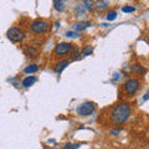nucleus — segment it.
<instances>
[{"label": "nucleus", "instance_id": "17", "mask_svg": "<svg viewBox=\"0 0 149 149\" xmlns=\"http://www.w3.org/2000/svg\"><path fill=\"white\" fill-rule=\"evenodd\" d=\"M116 17H117V11H109L108 14H107V20L108 21L116 20Z\"/></svg>", "mask_w": 149, "mask_h": 149}, {"label": "nucleus", "instance_id": "19", "mask_svg": "<svg viewBox=\"0 0 149 149\" xmlns=\"http://www.w3.org/2000/svg\"><path fill=\"white\" fill-rule=\"evenodd\" d=\"M134 70H136L137 72H142V73H146V71H147V70L144 67H142L141 65H134Z\"/></svg>", "mask_w": 149, "mask_h": 149}, {"label": "nucleus", "instance_id": "8", "mask_svg": "<svg viewBox=\"0 0 149 149\" xmlns=\"http://www.w3.org/2000/svg\"><path fill=\"white\" fill-rule=\"evenodd\" d=\"M90 26H91L90 21H80V22H77V24H74V31L81 32L82 30H85V29H87V27H90Z\"/></svg>", "mask_w": 149, "mask_h": 149}, {"label": "nucleus", "instance_id": "18", "mask_svg": "<svg viewBox=\"0 0 149 149\" xmlns=\"http://www.w3.org/2000/svg\"><path fill=\"white\" fill-rule=\"evenodd\" d=\"M122 11L123 13H133V11H136V8L130 6V5H125V6L122 8Z\"/></svg>", "mask_w": 149, "mask_h": 149}, {"label": "nucleus", "instance_id": "11", "mask_svg": "<svg viewBox=\"0 0 149 149\" xmlns=\"http://www.w3.org/2000/svg\"><path fill=\"white\" fill-rule=\"evenodd\" d=\"M24 52H25L26 56H29V57H35V56L39 54V51H37L35 47H32V46H31V47H26Z\"/></svg>", "mask_w": 149, "mask_h": 149}, {"label": "nucleus", "instance_id": "15", "mask_svg": "<svg viewBox=\"0 0 149 149\" xmlns=\"http://www.w3.org/2000/svg\"><path fill=\"white\" fill-rule=\"evenodd\" d=\"M82 143H66L63 149H78L81 147Z\"/></svg>", "mask_w": 149, "mask_h": 149}, {"label": "nucleus", "instance_id": "13", "mask_svg": "<svg viewBox=\"0 0 149 149\" xmlns=\"http://www.w3.org/2000/svg\"><path fill=\"white\" fill-rule=\"evenodd\" d=\"M52 4H54V8H55L57 11H62L63 9H65V3H63V1H60V0H55Z\"/></svg>", "mask_w": 149, "mask_h": 149}, {"label": "nucleus", "instance_id": "20", "mask_svg": "<svg viewBox=\"0 0 149 149\" xmlns=\"http://www.w3.org/2000/svg\"><path fill=\"white\" fill-rule=\"evenodd\" d=\"M78 35H80V32H77V31H67L66 32L67 37H77Z\"/></svg>", "mask_w": 149, "mask_h": 149}, {"label": "nucleus", "instance_id": "7", "mask_svg": "<svg viewBox=\"0 0 149 149\" xmlns=\"http://www.w3.org/2000/svg\"><path fill=\"white\" fill-rule=\"evenodd\" d=\"M68 65H70V61H68V60H62V61H60V62H57V63L55 65L54 71H55L56 73H61L63 70L68 66Z\"/></svg>", "mask_w": 149, "mask_h": 149}, {"label": "nucleus", "instance_id": "14", "mask_svg": "<svg viewBox=\"0 0 149 149\" xmlns=\"http://www.w3.org/2000/svg\"><path fill=\"white\" fill-rule=\"evenodd\" d=\"M92 52H93V47H92V46H85V47L82 49V51H81V55H82V57H85V56L91 55Z\"/></svg>", "mask_w": 149, "mask_h": 149}, {"label": "nucleus", "instance_id": "2", "mask_svg": "<svg viewBox=\"0 0 149 149\" xmlns=\"http://www.w3.org/2000/svg\"><path fill=\"white\" fill-rule=\"evenodd\" d=\"M95 111H96V104L93 103V102H83V103H81L76 109L77 114L82 116V117L92 114Z\"/></svg>", "mask_w": 149, "mask_h": 149}, {"label": "nucleus", "instance_id": "12", "mask_svg": "<svg viewBox=\"0 0 149 149\" xmlns=\"http://www.w3.org/2000/svg\"><path fill=\"white\" fill-rule=\"evenodd\" d=\"M37 70H39V67H37V65H29L25 70H24V72L26 74H32V73H35L37 72Z\"/></svg>", "mask_w": 149, "mask_h": 149}, {"label": "nucleus", "instance_id": "6", "mask_svg": "<svg viewBox=\"0 0 149 149\" xmlns=\"http://www.w3.org/2000/svg\"><path fill=\"white\" fill-rule=\"evenodd\" d=\"M71 50H72V44H70V42H60V44H57V45L55 46L54 52L56 55L63 56V55L68 54Z\"/></svg>", "mask_w": 149, "mask_h": 149}, {"label": "nucleus", "instance_id": "4", "mask_svg": "<svg viewBox=\"0 0 149 149\" xmlns=\"http://www.w3.org/2000/svg\"><path fill=\"white\" fill-rule=\"evenodd\" d=\"M138 90H139V80H137V78H129L124 83V92L128 96H133Z\"/></svg>", "mask_w": 149, "mask_h": 149}, {"label": "nucleus", "instance_id": "5", "mask_svg": "<svg viewBox=\"0 0 149 149\" xmlns=\"http://www.w3.org/2000/svg\"><path fill=\"white\" fill-rule=\"evenodd\" d=\"M31 30L35 34H45L49 30V24L44 20H36L31 24Z\"/></svg>", "mask_w": 149, "mask_h": 149}, {"label": "nucleus", "instance_id": "10", "mask_svg": "<svg viewBox=\"0 0 149 149\" xmlns=\"http://www.w3.org/2000/svg\"><path fill=\"white\" fill-rule=\"evenodd\" d=\"M96 4V9H97V10H98V11H103L104 10V9H107V8H108V1H104V0H102V1H97V3H95Z\"/></svg>", "mask_w": 149, "mask_h": 149}, {"label": "nucleus", "instance_id": "16", "mask_svg": "<svg viewBox=\"0 0 149 149\" xmlns=\"http://www.w3.org/2000/svg\"><path fill=\"white\" fill-rule=\"evenodd\" d=\"M78 58H80V50L74 49L71 56H70V61H74V60H78Z\"/></svg>", "mask_w": 149, "mask_h": 149}, {"label": "nucleus", "instance_id": "1", "mask_svg": "<svg viewBox=\"0 0 149 149\" xmlns=\"http://www.w3.org/2000/svg\"><path fill=\"white\" fill-rule=\"evenodd\" d=\"M130 111H132V108H130L129 103H127V102H119L118 104L114 106V108L111 112V120L116 125L123 124L124 122L128 120L130 116Z\"/></svg>", "mask_w": 149, "mask_h": 149}, {"label": "nucleus", "instance_id": "21", "mask_svg": "<svg viewBox=\"0 0 149 149\" xmlns=\"http://www.w3.org/2000/svg\"><path fill=\"white\" fill-rule=\"evenodd\" d=\"M148 95H149V92H147L146 95H144V97H143V100H144V101H147V100H148Z\"/></svg>", "mask_w": 149, "mask_h": 149}, {"label": "nucleus", "instance_id": "3", "mask_svg": "<svg viewBox=\"0 0 149 149\" xmlns=\"http://www.w3.org/2000/svg\"><path fill=\"white\" fill-rule=\"evenodd\" d=\"M6 36L10 41L16 44V42H21V41L24 40L25 34H24V31L21 29H19V27H10L6 32Z\"/></svg>", "mask_w": 149, "mask_h": 149}, {"label": "nucleus", "instance_id": "9", "mask_svg": "<svg viewBox=\"0 0 149 149\" xmlns=\"http://www.w3.org/2000/svg\"><path fill=\"white\" fill-rule=\"evenodd\" d=\"M35 82H36V77L35 76H27V77H25L24 80H22V86L24 87H30V86L34 85Z\"/></svg>", "mask_w": 149, "mask_h": 149}]
</instances>
